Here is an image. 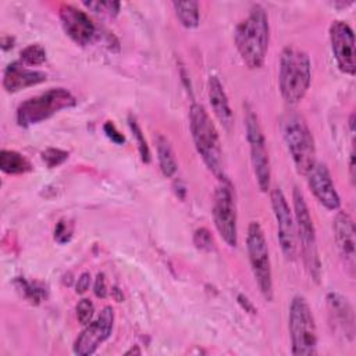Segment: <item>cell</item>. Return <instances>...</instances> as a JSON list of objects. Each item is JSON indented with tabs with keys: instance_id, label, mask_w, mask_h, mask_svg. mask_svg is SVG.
I'll return each instance as SVG.
<instances>
[{
	"instance_id": "14",
	"label": "cell",
	"mask_w": 356,
	"mask_h": 356,
	"mask_svg": "<svg viewBox=\"0 0 356 356\" xmlns=\"http://www.w3.org/2000/svg\"><path fill=\"white\" fill-rule=\"evenodd\" d=\"M58 17L64 32L76 44L88 46L96 39V25L83 10L72 4H63L58 10Z\"/></svg>"
},
{
	"instance_id": "10",
	"label": "cell",
	"mask_w": 356,
	"mask_h": 356,
	"mask_svg": "<svg viewBox=\"0 0 356 356\" xmlns=\"http://www.w3.org/2000/svg\"><path fill=\"white\" fill-rule=\"evenodd\" d=\"M213 221L222 241L235 248L238 243V218L232 185L228 179L220 181L213 195Z\"/></svg>"
},
{
	"instance_id": "36",
	"label": "cell",
	"mask_w": 356,
	"mask_h": 356,
	"mask_svg": "<svg viewBox=\"0 0 356 356\" xmlns=\"http://www.w3.org/2000/svg\"><path fill=\"white\" fill-rule=\"evenodd\" d=\"M132 353H135V355H140V349L138 348V345L132 346L129 350H127V352H125V355H132Z\"/></svg>"
},
{
	"instance_id": "29",
	"label": "cell",
	"mask_w": 356,
	"mask_h": 356,
	"mask_svg": "<svg viewBox=\"0 0 356 356\" xmlns=\"http://www.w3.org/2000/svg\"><path fill=\"white\" fill-rule=\"evenodd\" d=\"M83 6L90 8L95 13H102L110 17H115L120 11L121 4L117 1H83Z\"/></svg>"
},
{
	"instance_id": "28",
	"label": "cell",
	"mask_w": 356,
	"mask_h": 356,
	"mask_svg": "<svg viewBox=\"0 0 356 356\" xmlns=\"http://www.w3.org/2000/svg\"><path fill=\"white\" fill-rule=\"evenodd\" d=\"M193 243L197 249L203 250V252H211L214 250V241L213 236L210 234V231L204 227L197 228L193 234Z\"/></svg>"
},
{
	"instance_id": "9",
	"label": "cell",
	"mask_w": 356,
	"mask_h": 356,
	"mask_svg": "<svg viewBox=\"0 0 356 356\" xmlns=\"http://www.w3.org/2000/svg\"><path fill=\"white\" fill-rule=\"evenodd\" d=\"M246 249L250 268L261 296L270 302L273 300V271L270 261V252L261 225L257 221H250L246 234Z\"/></svg>"
},
{
	"instance_id": "16",
	"label": "cell",
	"mask_w": 356,
	"mask_h": 356,
	"mask_svg": "<svg viewBox=\"0 0 356 356\" xmlns=\"http://www.w3.org/2000/svg\"><path fill=\"white\" fill-rule=\"evenodd\" d=\"M306 177L307 185L320 204L328 210H338L341 206V197L335 189L328 167L324 163L316 161Z\"/></svg>"
},
{
	"instance_id": "20",
	"label": "cell",
	"mask_w": 356,
	"mask_h": 356,
	"mask_svg": "<svg viewBox=\"0 0 356 356\" xmlns=\"http://www.w3.org/2000/svg\"><path fill=\"white\" fill-rule=\"evenodd\" d=\"M154 145H156L159 165L163 175L167 178L174 177L178 171V163L170 140L163 134H157L154 136Z\"/></svg>"
},
{
	"instance_id": "7",
	"label": "cell",
	"mask_w": 356,
	"mask_h": 356,
	"mask_svg": "<svg viewBox=\"0 0 356 356\" xmlns=\"http://www.w3.org/2000/svg\"><path fill=\"white\" fill-rule=\"evenodd\" d=\"M75 104L76 99L68 89L53 88L22 102L17 108V122L19 127L28 128Z\"/></svg>"
},
{
	"instance_id": "25",
	"label": "cell",
	"mask_w": 356,
	"mask_h": 356,
	"mask_svg": "<svg viewBox=\"0 0 356 356\" xmlns=\"http://www.w3.org/2000/svg\"><path fill=\"white\" fill-rule=\"evenodd\" d=\"M75 312H76V318L79 321L81 325H88L92 320H93V316H95V305L90 299L88 298H83L78 302L76 307H75Z\"/></svg>"
},
{
	"instance_id": "2",
	"label": "cell",
	"mask_w": 356,
	"mask_h": 356,
	"mask_svg": "<svg viewBox=\"0 0 356 356\" xmlns=\"http://www.w3.org/2000/svg\"><path fill=\"white\" fill-rule=\"evenodd\" d=\"M189 128L195 147L209 171L220 181L228 179L217 128L206 108L199 103H193L189 108Z\"/></svg>"
},
{
	"instance_id": "12",
	"label": "cell",
	"mask_w": 356,
	"mask_h": 356,
	"mask_svg": "<svg viewBox=\"0 0 356 356\" xmlns=\"http://www.w3.org/2000/svg\"><path fill=\"white\" fill-rule=\"evenodd\" d=\"M114 327V310L111 306H106L92 320L74 341V353L78 356L93 355L97 348L111 335Z\"/></svg>"
},
{
	"instance_id": "23",
	"label": "cell",
	"mask_w": 356,
	"mask_h": 356,
	"mask_svg": "<svg viewBox=\"0 0 356 356\" xmlns=\"http://www.w3.org/2000/svg\"><path fill=\"white\" fill-rule=\"evenodd\" d=\"M19 58L25 65H40L46 61V50L38 43L28 44L25 49L21 50Z\"/></svg>"
},
{
	"instance_id": "27",
	"label": "cell",
	"mask_w": 356,
	"mask_h": 356,
	"mask_svg": "<svg viewBox=\"0 0 356 356\" xmlns=\"http://www.w3.org/2000/svg\"><path fill=\"white\" fill-rule=\"evenodd\" d=\"M72 232H74L72 222L67 218H61L57 221V224L54 227V241L64 245L71 241Z\"/></svg>"
},
{
	"instance_id": "3",
	"label": "cell",
	"mask_w": 356,
	"mask_h": 356,
	"mask_svg": "<svg viewBox=\"0 0 356 356\" xmlns=\"http://www.w3.org/2000/svg\"><path fill=\"white\" fill-rule=\"evenodd\" d=\"M312 82V63L309 54L296 47L285 46L280 56L278 86L288 104H298L306 96Z\"/></svg>"
},
{
	"instance_id": "24",
	"label": "cell",
	"mask_w": 356,
	"mask_h": 356,
	"mask_svg": "<svg viewBox=\"0 0 356 356\" xmlns=\"http://www.w3.org/2000/svg\"><path fill=\"white\" fill-rule=\"evenodd\" d=\"M128 125H129V129L134 135V138L136 139V143H138V150H139V154H140V159L143 163H150V150H149V145L145 139V135L142 134V129L136 121V118L131 114L128 117Z\"/></svg>"
},
{
	"instance_id": "5",
	"label": "cell",
	"mask_w": 356,
	"mask_h": 356,
	"mask_svg": "<svg viewBox=\"0 0 356 356\" xmlns=\"http://www.w3.org/2000/svg\"><path fill=\"white\" fill-rule=\"evenodd\" d=\"M292 204H293V221L296 229V241L300 245L302 259L306 267V271L316 282L321 278V263L317 248L316 228L313 218L310 216L306 199L302 191L295 186L292 191Z\"/></svg>"
},
{
	"instance_id": "19",
	"label": "cell",
	"mask_w": 356,
	"mask_h": 356,
	"mask_svg": "<svg viewBox=\"0 0 356 356\" xmlns=\"http://www.w3.org/2000/svg\"><path fill=\"white\" fill-rule=\"evenodd\" d=\"M209 100L214 115L225 129H231L234 125V113L228 102V96L224 90L222 83L216 75H210L207 81Z\"/></svg>"
},
{
	"instance_id": "21",
	"label": "cell",
	"mask_w": 356,
	"mask_h": 356,
	"mask_svg": "<svg viewBox=\"0 0 356 356\" xmlns=\"http://www.w3.org/2000/svg\"><path fill=\"white\" fill-rule=\"evenodd\" d=\"M0 170L4 174L19 175V174L29 172L32 170V165L24 154L15 150L3 149L0 152Z\"/></svg>"
},
{
	"instance_id": "17",
	"label": "cell",
	"mask_w": 356,
	"mask_h": 356,
	"mask_svg": "<svg viewBox=\"0 0 356 356\" xmlns=\"http://www.w3.org/2000/svg\"><path fill=\"white\" fill-rule=\"evenodd\" d=\"M47 79L46 72L39 70L26 68L21 63H11L7 65L3 74V88L8 93L19 92L25 88L39 85Z\"/></svg>"
},
{
	"instance_id": "1",
	"label": "cell",
	"mask_w": 356,
	"mask_h": 356,
	"mask_svg": "<svg viewBox=\"0 0 356 356\" xmlns=\"http://www.w3.org/2000/svg\"><path fill=\"white\" fill-rule=\"evenodd\" d=\"M234 40L242 61L250 70L264 64L270 42L268 15L261 4H253L246 18L235 28Z\"/></svg>"
},
{
	"instance_id": "30",
	"label": "cell",
	"mask_w": 356,
	"mask_h": 356,
	"mask_svg": "<svg viewBox=\"0 0 356 356\" xmlns=\"http://www.w3.org/2000/svg\"><path fill=\"white\" fill-rule=\"evenodd\" d=\"M103 129H104L106 136H107L111 142H114V143H117V145H122V143L125 142L124 135L115 128V125H114L111 121H107V122L103 125Z\"/></svg>"
},
{
	"instance_id": "33",
	"label": "cell",
	"mask_w": 356,
	"mask_h": 356,
	"mask_svg": "<svg viewBox=\"0 0 356 356\" xmlns=\"http://www.w3.org/2000/svg\"><path fill=\"white\" fill-rule=\"evenodd\" d=\"M236 300H238V303L242 306V309H243L245 312L252 313V314H256V313H257V310H256V307L253 306V303H252L245 295L239 293V295L236 296Z\"/></svg>"
},
{
	"instance_id": "13",
	"label": "cell",
	"mask_w": 356,
	"mask_h": 356,
	"mask_svg": "<svg viewBox=\"0 0 356 356\" xmlns=\"http://www.w3.org/2000/svg\"><path fill=\"white\" fill-rule=\"evenodd\" d=\"M330 42L334 58L338 68L353 76L356 72V50H355V33L350 25L345 21H332L330 25Z\"/></svg>"
},
{
	"instance_id": "32",
	"label": "cell",
	"mask_w": 356,
	"mask_h": 356,
	"mask_svg": "<svg viewBox=\"0 0 356 356\" xmlns=\"http://www.w3.org/2000/svg\"><path fill=\"white\" fill-rule=\"evenodd\" d=\"M90 282H92V277H90V274L89 273H82L79 277H78V280H76V284H75V292L76 293H79V295H82V293H85L88 289H89V286H90Z\"/></svg>"
},
{
	"instance_id": "22",
	"label": "cell",
	"mask_w": 356,
	"mask_h": 356,
	"mask_svg": "<svg viewBox=\"0 0 356 356\" xmlns=\"http://www.w3.org/2000/svg\"><path fill=\"white\" fill-rule=\"evenodd\" d=\"M175 15L179 19L181 25L192 29L199 25L200 21V7L197 1H172Z\"/></svg>"
},
{
	"instance_id": "26",
	"label": "cell",
	"mask_w": 356,
	"mask_h": 356,
	"mask_svg": "<svg viewBox=\"0 0 356 356\" xmlns=\"http://www.w3.org/2000/svg\"><path fill=\"white\" fill-rule=\"evenodd\" d=\"M68 159V152L57 147H49L44 152H42V160L49 168L58 167Z\"/></svg>"
},
{
	"instance_id": "31",
	"label": "cell",
	"mask_w": 356,
	"mask_h": 356,
	"mask_svg": "<svg viewBox=\"0 0 356 356\" xmlns=\"http://www.w3.org/2000/svg\"><path fill=\"white\" fill-rule=\"evenodd\" d=\"M93 292L97 298L104 299L107 296V284H106V275L103 273H99L95 278V285H93Z\"/></svg>"
},
{
	"instance_id": "8",
	"label": "cell",
	"mask_w": 356,
	"mask_h": 356,
	"mask_svg": "<svg viewBox=\"0 0 356 356\" xmlns=\"http://www.w3.org/2000/svg\"><path fill=\"white\" fill-rule=\"evenodd\" d=\"M243 121L246 129V139L250 147V161L256 182L261 192H267L270 191L271 185L270 156L259 117L249 103L243 104Z\"/></svg>"
},
{
	"instance_id": "6",
	"label": "cell",
	"mask_w": 356,
	"mask_h": 356,
	"mask_svg": "<svg viewBox=\"0 0 356 356\" xmlns=\"http://www.w3.org/2000/svg\"><path fill=\"white\" fill-rule=\"evenodd\" d=\"M288 328L291 337V353L295 356H312L317 353V327L307 300L296 295L289 305Z\"/></svg>"
},
{
	"instance_id": "11",
	"label": "cell",
	"mask_w": 356,
	"mask_h": 356,
	"mask_svg": "<svg viewBox=\"0 0 356 356\" xmlns=\"http://www.w3.org/2000/svg\"><path fill=\"white\" fill-rule=\"evenodd\" d=\"M271 207L277 222V236L282 250V254L286 260L295 261L298 257V241L296 229L293 221V213L288 204V200L284 192L275 186L270 193Z\"/></svg>"
},
{
	"instance_id": "4",
	"label": "cell",
	"mask_w": 356,
	"mask_h": 356,
	"mask_svg": "<svg viewBox=\"0 0 356 356\" xmlns=\"http://www.w3.org/2000/svg\"><path fill=\"white\" fill-rule=\"evenodd\" d=\"M281 132L296 171L306 177L317 161L314 138L306 120L298 113H286L281 118Z\"/></svg>"
},
{
	"instance_id": "34",
	"label": "cell",
	"mask_w": 356,
	"mask_h": 356,
	"mask_svg": "<svg viewBox=\"0 0 356 356\" xmlns=\"http://www.w3.org/2000/svg\"><path fill=\"white\" fill-rule=\"evenodd\" d=\"M14 46V38L11 36H3L1 38V49L3 50H8Z\"/></svg>"
},
{
	"instance_id": "35",
	"label": "cell",
	"mask_w": 356,
	"mask_h": 356,
	"mask_svg": "<svg viewBox=\"0 0 356 356\" xmlns=\"http://www.w3.org/2000/svg\"><path fill=\"white\" fill-rule=\"evenodd\" d=\"M111 296H113L117 302H122V300H124V295H122V292L118 289V286H113V288H111Z\"/></svg>"
},
{
	"instance_id": "15",
	"label": "cell",
	"mask_w": 356,
	"mask_h": 356,
	"mask_svg": "<svg viewBox=\"0 0 356 356\" xmlns=\"http://www.w3.org/2000/svg\"><path fill=\"white\" fill-rule=\"evenodd\" d=\"M334 239L338 253L342 259L345 268L353 277L356 266V241H355V224L352 217L346 211H338L332 221Z\"/></svg>"
},
{
	"instance_id": "18",
	"label": "cell",
	"mask_w": 356,
	"mask_h": 356,
	"mask_svg": "<svg viewBox=\"0 0 356 356\" xmlns=\"http://www.w3.org/2000/svg\"><path fill=\"white\" fill-rule=\"evenodd\" d=\"M327 306L335 328L339 330L343 337H348L352 341L355 334V318L348 299L339 293L331 292L327 295Z\"/></svg>"
}]
</instances>
